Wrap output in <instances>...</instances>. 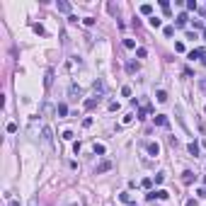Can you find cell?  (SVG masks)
<instances>
[{
    "label": "cell",
    "mask_w": 206,
    "mask_h": 206,
    "mask_svg": "<svg viewBox=\"0 0 206 206\" xmlns=\"http://www.w3.org/2000/svg\"><path fill=\"white\" fill-rule=\"evenodd\" d=\"M187 206H197V201H194V199H189V201H187Z\"/></svg>",
    "instance_id": "30"
},
{
    "label": "cell",
    "mask_w": 206,
    "mask_h": 206,
    "mask_svg": "<svg viewBox=\"0 0 206 206\" xmlns=\"http://www.w3.org/2000/svg\"><path fill=\"white\" fill-rule=\"evenodd\" d=\"M51 83H53V70L49 68V70H46V78H44V85H46V87H51Z\"/></svg>",
    "instance_id": "8"
},
{
    "label": "cell",
    "mask_w": 206,
    "mask_h": 206,
    "mask_svg": "<svg viewBox=\"0 0 206 206\" xmlns=\"http://www.w3.org/2000/svg\"><path fill=\"white\" fill-rule=\"evenodd\" d=\"M126 73H138V63L136 61H129V63H126Z\"/></svg>",
    "instance_id": "10"
},
{
    "label": "cell",
    "mask_w": 206,
    "mask_h": 206,
    "mask_svg": "<svg viewBox=\"0 0 206 206\" xmlns=\"http://www.w3.org/2000/svg\"><path fill=\"white\" fill-rule=\"evenodd\" d=\"M56 114H58V116H66V114H68V107H66V104L61 102L58 107H56Z\"/></svg>",
    "instance_id": "11"
},
{
    "label": "cell",
    "mask_w": 206,
    "mask_h": 206,
    "mask_svg": "<svg viewBox=\"0 0 206 206\" xmlns=\"http://www.w3.org/2000/svg\"><path fill=\"white\" fill-rule=\"evenodd\" d=\"M150 12H153V5H148V2L141 5V15H150Z\"/></svg>",
    "instance_id": "14"
},
{
    "label": "cell",
    "mask_w": 206,
    "mask_h": 206,
    "mask_svg": "<svg viewBox=\"0 0 206 206\" xmlns=\"http://www.w3.org/2000/svg\"><path fill=\"white\" fill-rule=\"evenodd\" d=\"M199 194H201V197H206V189H204V192H199Z\"/></svg>",
    "instance_id": "32"
},
{
    "label": "cell",
    "mask_w": 206,
    "mask_h": 206,
    "mask_svg": "<svg viewBox=\"0 0 206 206\" xmlns=\"http://www.w3.org/2000/svg\"><path fill=\"white\" fill-rule=\"evenodd\" d=\"M192 179H194V175H192L189 170H187V172H182V182H184V184H189Z\"/></svg>",
    "instance_id": "13"
},
{
    "label": "cell",
    "mask_w": 206,
    "mask_h": 206,
    "mask_svg": "<svg viewBox=\"0 0 206 206\" xmlns=\"http://www.w3.org/2000/svg\"><path fill=\"white\" fill-rule=\"evenodd\" d=\"M104 150H107V148H104L102 143H95V153H97V155H104Z\"/></svg>",
    "instance_id": "18"
},
{
    "label": "cell",
    "mask_w": 206,
    "mask_h": 206,
    "mask_svg": "<svg viewBox=\"0 0 206 206\" xmlns=\"http://www.w3.org/2000/svg\"><path fill=\"white\" fill-rule=\"evenodd\" d=\"M189 153H192V155H199V145H197V143H194V141H192V143H189Z\"/></svg>",
    "instance_id": "17"
},
{
    "label": "cell",
    "mask_w": 206,
    "mask_h": 206,
    "mask_svg": "<svg viewBox=\"0 0 206 206\" xmlns=\"http://www.w3.org/2000/svg\"><path fill=\"white\" fill-rule=\"evenodd\" d=\"M83 126H85V129H90V126H92V119H90V116H85V119H83Z\"/></svg>",
    "instance_id": "24"
},
{
    "label": "cell",
    "mask_w": 206,
    "mask_h": 206,
    "mask_svg": "<svg viewBox=\"0 0 206 206\" xmlns=\"http://www.w3.org/2000/svg\"><path fill=\"white\" fill-rule=\"evenodd\" d=\"M175 27H177V29L187 27V12H179V15H177V20H175Z\"/></svg>",
    "instance_id": "1"
},
{
    "label": "cell",
    "mask_w": 206,
    "mask_h": 206,
    "mask_svg": "<svg viewBox=\"0 0 206 206\" xmlns=\"http://www.w3.org/2000/svg\"><path fill=\"white\" fill-rule=\"evenodd\" d=\"M124 46H126V49H134L136 41H134V39H124Z\"/></svg>",
    "instance_id": "20"
},
{
    "label": "cell",
    "mask_w": 206,
    "mask_h": 206,
    "mask_svg": "<svg viewBox=\"0 0 206 206\" xmlns=\"http://www.w3.org/2000/svg\"><path fill=\"white\" fill-rule=\"evenodd\" d=\"M148 22H150V27H153V29H158V27H160V24H163V22H160V20H158V17H150V20H148Z\"/></svg>",
    "instance_id": "16"
},
{
    "label": "cell",
    "mask_w": 206,
    "mask_h": 206,
    "mask_svg": "<svg viewBox=\"0 0 206 206\" xmlns=\"http://www.w3.org/2000/svg\"><path fill=\"white\" fill-rule=\"evenodd\" d=\"M160 7L165 10V15H170V2H167V0H160Z\"/></svg>",
    "instance_id": "19"
},
{
    "label": "cell",
    "mask_w": 206,
    "mask_h": 206,
    "mask_svg": "<svg viewBox=\"0 0 206 206\" xmlns=\"http://www.w3.org/2000/svg\"><path fill=\"white\" fill-rule=\"evenodd\" d=\"M97 104H100V97H90V100H85V109L90 112V109H95Z\"/></svg>",
    "instance_id": "3"
},
{
    "label": "cell",
    "mask_w": 206,
    "mask_h": 206,
    "mask_svg": "<svg viewBox=\"0 0 206 206\" xmlns=\"http://www.w3.org/2000/svg\"><path fill=\"white\" fill-rule=\"evenodd\" d=\"M68 95H70V100H78V97H80V87L70 85V87H68Z\"/></svg>",
    "instance_id": "6"
},
{
    "label": "cell",
    "mask_w": 206,
    "mask_h": 206,
    "mask_svg": "<svg viewBox=\"0 0 206 206\" xmlns=\"http://www.w3.org/2000/svg\"><path fill=\"white\" fill-rule=\"evenodd\" d=\"M34 32H36V34H46V32H44V27H41V24H34Z\"/></svg>",
    "instance_id": "29"
},
{
    "label": "cell",
    "mask_w": 206,
    "mask_h": 206,
    "mask_svg": "<svg viewBox=\"0 0 206 206\" xmlns=\"http://www.w3.org/2000/svg\"><path fill=\"white\" fill-rule=\"evenodd\" d=\"M95 92H97V97H100V95H104V92H107V85H104L102 80H97V83H95Z\"/></svg>",
    "instance_id": "4"
},
{
    "label": "cell",
    "mask_w": 206,
    "mask_h": 206,
    "mask_svg": "<svg viewBox=\"0 0 206 206\" xmlns=\"http://www.w3.org/2000/svg\"><path fill=\"white\" fill-rule=\"evenodd\" d=\"M109 167H112V163H109V160H102V163L97 165V175H102V172H107Z\"/></svg>",
    "instance_id": "5"
},
{
    "label": "cell",
    "mask_w": 206,
    "mask_h": 206,
    "mask_svg": "<svg viewBox=\"0 0 206 206\" xmlns=\"http://www.w3.org/2000/svg\"><path fill=\"white\" fill-rule=\"evenodd\" d=\"M121 95H124V97H129V95H131V87H129V85H124V87H121Z\"/></svg>",
    "instance_id": "23"
},
{
    "label": "cell",
    "mask_w": 206,
    "mask_h": 206,
    "mask_svg": "<svg viewBox=\"0 0 206 206\" xmlns=\"http://www.w3.org/2000/svg\"><path fill=\"white\" fill-rule=\"evenodd\" d=\"M41 138H44V143H51V138H53V131H51L49 126H44V131H41Z\"/></svg>",
    "instance_id": "2"
},
{
    "label": "cell",
    "mask_w": 206,
    "mask_h": 206,
    "mask_svg": "<svg viewBox=\"0 0 206 206\" xmlns=\"http://www.w3.org/2000/svg\"><path fill=\"white\" fill-rule=\"evenodd\" d=\"M58 10H61V12H70V2H66V0H58Z\"/></svg>",
    "instance_id": "12"
},
{
    "label": "cell",
    "mask_w": 206,
    "mask_h": 206,
    "mask_svg": "<svg viewBox=\"0 0 206 206\" xmlns=\"http://www.w3.org/2000/svg\"><path fill=\"white\" fill-rule=\"evenodd\" d=\"M167 197H170V194H167V192H165V189H158V199H163V201H165V199H167Z\"/></svg>",
    "instance_id": "21"
},
{
    "label": "cell",
    "mask_w": 206,
    "mask_h": 206,
    "mask_svg": "<svg viewBox=\"0 0 206 206\" xmlns=\"http://www.w3.org/2000/svg\"><path fill=\"white\" fill-rule=\"evenodd\" d=\"M163 179H165V175H163V172H158V175H155V184H163Z\"/></svg>",
    "instance_id": "25"
},
{
    "label": "cell",
    "mask_w": 206,
    "mask_h": 206,
    "mask_svg": "<svg viewBox=\"0 0 206 206\" xmlns=\"http://www.w3.org/2000/svg\"><path fill=\"white\" fill-rule=\"evenodd\" d=\"M187 10H197V0H187Z\"/></svg>",
    "instance_id": "22"
},
{
    "label": "cell",
    "mask_w": 206,
    "mask_h": 206,
    "mask_svg": "<svg viewBox=\"0 0 206 206\" xmlns=\"http://www.w3.org/2000/svg\"><path fill=\"white\" fill-rule=\"evenodd\" d=\"M29 206H36V199H32V201H29Z\"/></svg>",
    "instance_id": "31"
},
{
    "label": "cell",
    "mask_w": 206,
    "mask_h": 206,
    "mask_svg": "<svg viewBox=\"0 0 206 206\" xmlns=\"http://www.w3.org/2000/svg\"><path fill=\"white\" fill-rule=\"evenodd\" d=\"M155 124L158 126H167V116L165 114H155Z\"/></svg>",
    "instance_id": "7"
},
{
    "label": "cell",
    "mask_w": 206,
    "mask_h": 206,
    "mask_svg": "<svg viewBox=\"0 0 206 206\" xmlns=\"http://www.w3.org/2000/svg\"><path fill=\"white\" fill-rule=\"evenodd\" d=\"M155 97H158V102H165V100H167V92H165V90H158Z\"/></svg>",
    "instance_id": "15"
},
{
    "label": "cell",
    "mask_w": 206,
    "mask_h": 206,
    "mask_svg": "<svg viewBox=\"0 0 206 206\" xmlns=\"http://www.w3.org/2000/svg\"><path fill=\"white\" fill-rule=\"evenodd\" d=\"M83 22H85V27H92V24H95V20H92V17H85Z\"/></svg>",
    "instance_id": "28"
},
{
    "label": "cell",
    "mask_w": 206,
    "mask_h": 206,
    "mask_svg": "<svg viewBox=\"0 0 206 206\" xmlns=\"http://www.w3.org/2000/svg\"><path fill=\"white\" fill-rule=\"evenodd\" d=\"M136 56H138V58H145V56H148V51H145V49H138Z\"/></svg>",
    "instance_id": "26"
},
{
    "label": "cell",
    "mask_w": 206,
    "mask_h": 206,
    "mask_svg": "<svg viewBox=\"0 0 206 206\" xmlns=\"http://www.w3.org/2000/svg\"><path fill=\"white\" fill-rule=\"evenodd\" d=\"M163 32H165V36H172V34H175V27H165Z\"/></svg>",
    "instance_id": "27"
},
{
    "label": "cell",
    "mask_w": 206,
    "mask_h": 206,
    "mask_svg": "<svg viewBox=\"0 0 206 206\" xmlns=\"http://www.w3.org/2000/svg\"><path fill=\"white\" fill-rule=\"evenodd\" d=\"M148 153H150V155H158V153H160V145H158V143H148Z\"/></svg>",
    "instance_id": "9"
}]
</instances>
